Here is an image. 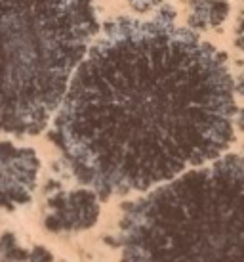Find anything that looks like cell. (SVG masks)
I'll list each match as a JSON object with an SVG mask.
<instances>
[{"mask_svg":"<svg viewBox=\"0 0 244 262\" xmlns=\"http://www.w3.org/2000/svg\"><path fill=\"white\" fill-rule=\"evenodd\" d=\"M128 2L136 12H141V14L151 12V10H155V8H158L162 4V0H128Z\"/></svg>","mask_w":244,"mask_h":262,"instance_id":"7","label":"cell"},{"mask_svg":"<svg viewBox=\"0 0 244 262\" xmlns=\"http://www.w3.org/2000/svg\"><path fill=\"white\" fill-rule=\"evenodd\" d=\"M235 44H237L240 50H244V14H242V17H240V21H238L237 37H235Z\"/></svg>","mask_w":244,"mask_h":262,"instance_id":"10","label":"cell"},{"mask_svg":"<svg viewBox=\"0 0 244 262\" xmlns=\"http://www.w3.org/2000/svg\"><path fill=\"white\" fill-rule=\"evenodd\" d=\"M124 262H244V157L160 186L122 219Z\"/></svg>","mask_w":244,"mask_h":262,"instance_id":"2","label":"cell"},{"mask_svg":"<svg viewBox=\"0 0 244 262\" xmlns=\"http://www.w3.org/2000/svg\"><path fill=\"white\" fill-rule=\"evenodd\" d=\"M235 115L222 52L174 23L124 17L72 73L56 134L80 182L109 197L215 159L233 140Z\"/></svg>","mask_w":244,"mask_h":262,"instance_id":"1","label":"cell"},{"mask_svg":"<svg viewBox=\"0 0 244 262\" xmlns=\"http://www.w3.org/2000/svg\"><path fill=\"white\" fill-rule=\"evenodd\" d=\"M50 214L44 226L50 232H80L97 222L100 201L92 189L59 191L48 199Z\"/></svg>","mask_w":244,"mask_h":262,"instance_id":"5","label":"cell"},{"mask_svg":"<svg viewBox=\"0 0 244 262\" xmlns=\"http://www.w3.org/2000/svg\"><path fill=\"white\" fill-rule=\"evenodd\" d=\"M40 170L35 149L0 142V209L15 211L33 199Z\"/></svg>","mask_w":244,"mask_h":262,"instance_id":"4","label":"cell"},{"mask_svg":"<svg viewBox=\"0 0 244 262\" xmlns=\"http://www.w3.org/2000/svg\"><path fill=\"white\" fill-rule=\"evenodd\" d=\"M235 123H237V126L240 128V130H244V110L237 111V115H235Z\"/></svg>","mask_w":244,"mask_h":262,"instance_id":"12","label":"cell"},{"mask_svg":"<svg viewBox=\"0 0 244 262\" xmlns=\"http://www.w3.org/2000/svg\"><path fill=\"white\" fill-rule=\"evenodd\" d=\"M29 262H54V256L48 249L44 247H35L29 253Z\"/></svg>","mask_w":244,"mask_h":262,"instance_id":"8","label":"cell"},{"mask_svg":"<svg viewBox=\"0 0 244 262\" xmlns=\"http://www.w3.org/2000/svg\"><path fill=\"white\" fill-rule=\"evenodd\" d=\"M235 90H237V94H240L244 98V73L238 75L237 82H235Z\"/></svg>","mask_w":244,"mask_h":262,"instance_id":"11","label":"cell"},{"mask_svg":"<svg viewBox=\"0 0 244 262\" xmlns=\"http://www.w3.org/2000/svg\"><path fill=\"white\" fill-rule=\"evenodd\" d=\"M191 14H189V27L193 29H210L219 27L229 15V2L227 0H191Z\"/></svg>","mask_w":244,"mask_h":262,"instance_id":"6","label":"cell"},{"mask_svg":"<svg viewBox=\"0 0 244 262\" xmlns=\"http://www.w3.org/2000/svg\"><path fill=\"white\" fill-rule=\"evenodd\" d=\"M97 31L92 0H0V132L42 130Z\"/></svg>","mask_w":244,"mask_h":262,"instance_id":"3","label":"cell"},{"mask_svg":"<svg viewBox=\"0 0 244 262\" xmlns=\"http://www.w3.org/2000/svg\"><path fill=\"white\" fill-rule=\"evenodd\" d=\"M14 247H17L15 235H12V233H4V235L0 237V255H4V253H8V251H12Z\"/></svg>","mask_w":244,"mask_h":262,"instance_id":"9","label":"cell"}]
</instances>
